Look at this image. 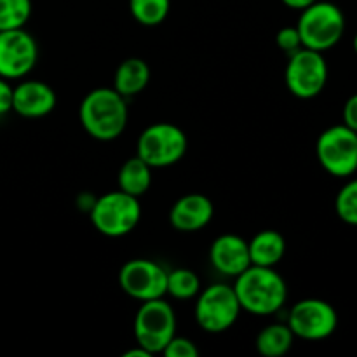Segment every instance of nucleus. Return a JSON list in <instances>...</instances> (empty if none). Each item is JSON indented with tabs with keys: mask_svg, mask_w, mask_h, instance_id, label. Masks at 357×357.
<instances>
[{
	"mask_svg": "<svg viewBox=\"0 0 357 357\" xmlns=\"http://www.w3.org/2000/svg\"><path fill=\"white\" fill-rule=\"evenodd\" d=\"M241 309L253 316H272L284 307L288 286L274 267L250 265L234 282Z\"/></svg>",
	"mask_w": 357,
	"mask_h": 357,
	"instance_id": "1",
	"label": "nucleus"
},
{
	"mask_svg": "<svg viewBox=\"0 0 357 357\" xmlns=\"http://www.w3.org/2000/svg\"><path fill=\"white\" fill-rule=\"evenodd\" d=\"M80 124L91 138L114 142L128 126L129 112L126 98L114 87H96L84 96L79 108Z\"/></svg>",
	"mask_w": 357,
	"mask_h": 357,
	"instance_id": "2",
	"label": "nucleus"
},
{
	"mask_svg": "<svg viewBox=\"0 0 357 357\" xmlns=\"http://www.w3.org/2000/svg\"><path fill=\"white\" fill-rule=\"evenodd\" d=\"M89 218L101 236L117 239L128 236L138 227L142 220V204L138 197L122 190L108 192L94 199Z\"/></svg>",
	"mask_w": 357,
	"mask_h": 357,
	"instance_id": "3",
	"label": "nucleus"
},
{
	"mask_svg": "<svg viewBox=\"0 0 357 357\" xmlns=\"http://www.w3.org/2000/svg\"><path fill=\"white\" fill-rule=\"evenodd\" d=\"M300 13L296 28L303 47L324 52L342 40L345 33V16L340 7L317 0Z\"/></svg>",
	"mask_w": 357,
	"mask_h": 357,
	"instance_id": "4",
	"label": "nucleus"
},
{
	"mask_svg": "<svg viewBox=\"0 0 357 357\" xmlns=\"http://www.w3.org/2000/svg\"><path fill=\"white\" fill-rule=\"evenodd\" d=\"M188 149L183 129L171 122H155L145 128L136 143V155L152 169L169 167L180 162Z\"/></svg>",
	"mask_w": 357,
	"mask_h": 357,
	"instance_id": "5",
	"label": "nucleus"
},
{
	"mask_svg": "<svg viewBox=\"0 0 357 357\" xmlns=\"http://www.w3.org/2000/svg\"><path fill=\"white\" fill-rule=\"evenodd\" d=\"M195 298V323L206 333L218 335L230 330L243 312L234 286L216 282L201 289Z\"/></svg>",
	"mask_w": 357,
	"mask_h": 357,
	"instance_id": "6",
	"label": "nucleus"
},
{
	"mask_svg": "<svg viewBox=\"0 0 357 357\" xmlns=\"http://www.w3.org/2000/svg\"><path fill=\"white\" fill-rule=\"evenodd\" d=\"M176 335V316L169 302L164 298L142 302L135 317L136 345L150 354H162L171 338Z\"/></svg>",
	"mask_w": 357,
	"mask_h": 357,
	"instance_id": "7",
	"label": "nucleus"
},
{
	"mask_svg": "<svg viewBox=\"0 0 357 357\" xmlns=\"http://www.w3.org/2000/svg\"><path fill=\"white\" fill-rule=\"evenodd\" d=\"M316 155L326 173L347 178L357 171V136L345 124L324 129L316 143Z\"/></svg>",
	"mask_w": 357,
	"mask_h": 357,
	"instance_id": "8",
	"label": "nucleus"
},
{
	"mask_svg": "<svg viewBox=\"0 0 357 357\" xmlns=\"http://www.w3.org/2000/svg\"><path fill=\"white\" fill-rule=\"evenodd\" d=\"M284 80L289 93L300 100L319 96L328 82V63L323 52L302 47L289 54Z\"/></svg>",
	"mask_w": 357,
	"mask_h": 357,
	"instance_id": "9",
	"label": "nucleus"
},
{
	"mask_svg": "<svg viewBox=\"0 0 357 357\" xmlns=\"http://www.w3.org/2000/svg\"><path fill=\"white\" fill-rule=\"evenodd\" d=\"M288 326L295 338L317 342L331 337L338 326V314L331 303L321 298H305L291 307Z\"/></svg>",
	"mask_w": 357,
	"mask_h": 357,
	"instance_id": "10",
	"label": "nucleus"
},
{
	"mask_svg": "<svg viewBox=\"0 0 357 357\" xmlns=\"http://www.w3.org/2000/svg\"><path fill=\"white\" fill-rule=\"evenodd\" d=\"M119 286L136 302L164 298L167 288V271L149 258L126 261L119 271Z\"/></svg>",
	"mask_w": 357,
	"mask_h": 357,
	"instance_id": "11",
	"label": "nucleus"
},
{
	"mask_svg": "<svg viewBox=\"0 0 357 357\" xmlns=\"http://www.w3.org/2000/svg\"><path fill=\"white\" fill-rule=\"evenodd\" d=\"M38 61V44L24 28L0 31V77L23 79Z\"/></svg>",
	"mask_w": 357,
	"mask_h": 357,
	"instance_id": "12",
	"label": "nucleus"
},
{
	"mask_svg": "<svg viewBox=\"0 0 357 357\" xmlns=\"http://www.w3.org/2000/svg\"><path fill=\"white\" fill-rule=\"evenodd\" d=\"M209 260L216 272L236 279L251 265L248 241L236 234H223L216 237L209 248Z\"/></svg>",
	"mask_w": 357,
	"mask_h": 357,
	"instance_id": "13",
	"label": "nucleus"
},
{
	"mask_svg": "<svg viewBox=\"0 0 357 357\" xmlns=\"http://www.w3.org/2000/svg\"><path fill=\"white\" fill-rule=\"evenodd\" d=\"M215 206L204 194L181 195L169 211V223L178 232H199L211 223Z\"/></svg>",
	"mask_w": 357,
	"mask_h": 357,
	"instance_id": "14",
	"label": "nucleus"
},
{
	"mask_svg": "<svg viewBox=\"0 0 357 357\" xmlns=\"http://www.w3.org/2000/svg\"><path fill=\"white\" fill-rule=\"evenodd\" d=\"M54 89L42 80H23L14 87L13 110L24 119H42L56 108Z\"/></svg>",
	"mask_w": 357,
	"mask_h": 357,
	"instance_id": "15",
	"label": "nucleus"
},
{
	"mask_svg": "<svg viewBox=\"0 0 357 357\" xmlns=\"http://www.w3.org/2000/svg\"><path fill=\"white\" fill-rule=\"evenodd\" d=\"M150 66L142 58H128L117 66L114 77V89L126 100L138 96L150 84Z\"/></svg>",
	"mask_w": 357,
	"mask_h": 357,
	"instance_id": "16",
	"label": "nucleus"
},
{
	"mask_svg": "<svg viewBox=\"0 0 357 357\" xmlns=\"http://www.w3.org/2000/svg\"><path fill=\"white\" fill-rule=\"evenodd\" d=\"M250 248L251 265L258 267H274L281 264L286 255V239L278 230H261L255 234L253 239L248 243Z\"/></svg>",
	"mask_w": 357,
	"mask_h": 357,
	"instance_id": "17",
	"label": "nucleus"
},
{
	"mask_svg": "<svg viewBox=\"0 0 357 357\" xmlns=\"http://www.w3.org/2000/svg\"><path fill=\"white\" fill-rule=\"evenodd\" d=\"M117 185L119 190L139 199L152 185V167L138 155L131 157L119 169Z\"/></svg>",
	"mask_w": 357,
	"mask_h": 357,
	"instance_id": "18",
	"label": "nucleus"
},
{
	"mask_svg": "<svg viewBox=\"0 0 357 357\" xmlns=\"http://www.w3.org/2000/svg\"><path fill=\"white\" fill-rule=\"evenodd\" d=\"M293 344H295V335L289 330L288 323L268 324L257 335V340H255L258 354L265 357L286 356L291 351Z\"/></svg>",
	"mask_w": 357,
	"mask_h": 357,
	"instance_id": "19",
	"label": "nucleus"
},
{
	"mask_svg": "<svg viewBox=\"0 0 357 357\" xmlns=\"http://www.w3.org/2000/svg\"><path fill=\"white\" fill-rule=\"evenodd\" d=\"M201 291V279L190 268H174L167 272L166 295L174 300H192Z\"/></svg>",
	"mask_w": 357,
	"mask_h": 357,
	"instance_id": "20",
	"label": "nucleus"
},
{
	"mask_svg": "<svg viewBox=\"0 0 357 357\" xmlns=\"http://www.w3.org/2000/svg\"><path fill=\"white\" fill-rule=\"evenodd\" d=\"M131 16L143 26H159L171 10V0H129Z\"/></svg>",
	"mask_w": 357,
	"mask_h": 357,
	"instance_id": "21",
	"label": "nucleus"
},
{
	"mask_svg": "<svg viewBox=\"0 0 357 357\" xmlns=\"http://www.w3.org/2000/svg\"><path fill=\"white\" fill-rule=\"evenodd\" d=\"M31 16V0H0V31L24 28Z\"/></svg>",
	"mask_w": 357,
	"mask_h": 357,
	"instance_id": "22",
	"label": "nucleus"
},
{
	"mask_svg": "<svg viewBox=\"0 0 357 357\" xmlns=\"http://www.w3.org/2000/svg\"><path fill=\"white\" fill-rule=\"evenodd\" d=\"M335 209L342 222L357 227V178L340 188L335 199Z\"/></svg>",
	"mask_w": 357,
	"mask_h": 357,
	"instance_id": "23",
	"label": "nucleus"
},
{
	"mask_svg": "<svg viewBox=\"0 0 357 357\" xmlns=\"http://www.w3.org/2000/svg\"><path fill=\"white\" fill-rule=\"evenodd\" d=\"M162 354L166 357H197L199 349L190 338L176 337L174 335L169 344L166 345V349L162 351Z\"/></svg>",
	"mask_w": 357,
	"mask_h": 357,
	"instance_id": "24",
	"label": "nucleus"
},
{
	"mask_svg": "<svg viewBox=\"0 0 357 357\" xmlns=\"http://www.w3.org/2000/svg\"><path fill=\"white\" fill-rule=\"evenodd\" d=\"M275 42H278V47L281 51H284L286 54H293L298 49H302V38H300L298 28L296 26H284L278 31L275 35Z\"/></svg>",
	"mask_w": 357,
	"mask_h": 357,
	"instance_id": "25",
	"label": "nucleus"
},
{
	"mask_svg": "<svg viewBox=\"0 0 357 357\" xmlns=\"http://www.w3.org/2000/svg\"><path fill=\"white\" fill-rule=\"evenodd\" d=\"M14 87L3 77H0V115H6L13 110Z\"/></svg>",
	"mask_w": 357,
	"mask_h": 357,
	"instance_id": "26",
	"label": "nucleus"
},
{
	"mask_svg": "<svg viewBox=\"0 0 357 357\" xmlns=\"http://www.w3.org/2000/svg\"><path fill=\"white\" fill-rule=\"evenodd\" d=\"M344 124L357 131V93L352 94L344 105Z\"/></svg>",
	"mask_w": 357,
	"mask_h": 357,
	"instance_id": "27",
	"label": "nucleus"
},
{
	"mask_svg": "<svg viewBox=\"0 0 357 357\" xmlns=\"http://www.w3.org/2000/svg\"><path fill=\"white\" fill-rule=\"evenodd\" d=\"M314 2H317V0H282V3H284L286 7H289V9H296V10H303L305 7L312 6Z\"/></svg>",
	"mask_w": 357,
	"mask_h": 357,
	"instance_id": "28",
	"label": "nucleus"
},
{
	"mask_svg": "<svg viewBox=\"0 0 357 357\" xmlns=\"http://www.w3.org/2000/svg\"><path fill=\"white\" fill-rule=\"evenodd\" d=\"M122 357H152L149 351H145V349L142 347V345H138L136 349H131V351H126Z\"/></svg>",
	"mask_w": 357,
	"mask_h": 357,
	"instance_id": "29",
	"label": "nucleus"
},
{
	"mask_svg": "<svg viewBox=\"0 0 357 357\" xmlns=\"http://www.w3.org/2000/svg\"><path fill=\"white\" fill-rule=\"evenodd\" d=\"M352 47H354V51H356V54H357V31H356V35H354V40H352Z\"/></svg>",
	"mask_w": 357,
	"mask_h": 357,
	"instance_id": "30",
	"label": "nucleus"
},
{
	"mask_svg": "<svg viewBox=\"0 0 357 357\" xmlns=\"http://www.w3.org/2000/svg\"><path fill=\"white\" fill-rule=\"evenodd\" d=\"M356 136H357V131H356Z\"/></svg>",
	"mask_w": 357,
	"mask_h": 357,
	"instance_id": "31",
	"label": "nucleus"
}]
</instances>
